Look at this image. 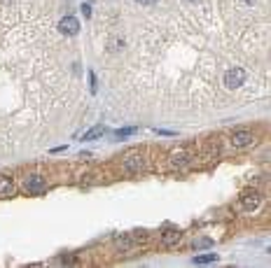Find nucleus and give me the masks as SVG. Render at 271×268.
<instances>
[{
	"label": "nucleus",
	"instance_id": "nucleus-5",
	"mask_svg": "<svg viewBox=\"0 0 271 268\" xmlns=\"http://www.w3.org/2000/svg\"><path fill=\"white\" fill-rule=\"evenodd\" d=\"M59 30H61L64 35H77L80 24H77V19L75 17H64L61 19V24H59Z\"/></svg>",
	"mask_w": 271,
	"mask_h": 268
},
{
	"label": "nucleus",
	"instance_id": "nucleus-14",
	"mask_svg": "<svg viewBox=\"0 0 271 268\" xmlns=\"http://www.w3.org/2000/svg\"><path fill=\"white\" fill-rule=\"evenodd\" d=\"M210 245H213V240H206V238L203 240H194V247H210Z\"/></svg>",
	"mask_w": 271,
	"mask_h": 268
},
{
	"label": "nucleus",
	"instance_id": "nucleus-8",
	"mask_svg": "<svg viewBox=\"0 0 271 268\" xmlns=\"http://www.w3.org/2000/svg\"><path fill=\"white\" fill-rule=\"evenodd\" d=\"M14 194V182L7 175H0V198H7Z\"/></svg>",
	"mask_w": 271,
	"mask_h": 268
},
{
	"label": "nucleus",
	"instance_id": "nucleus-10",
	"mask_svg": "<svg viewBox=\"0 0 271 268\" xmlns=\"http://www.w3.org/2000/svg\"><path fill=\"white\" fill-rule=\"evenodd\" d=\"M171 161H173V166H182V163L187 161V152H185V149H175V152L171 154Z\"/></svg>",
	"mask_w": 271,
	"mask_h": 268
},
{
	"label": "nucleus",
	"instance_id": "nucleus-11",
	"mask_svg": "<svg viewBox=\"0 0 271 268\" xmlns=\"http://www.w3.org/2000/svg\"><path fill=\"white\" fill-rule=\"evenodd\" d=\"M194 264H213L217 261V254H199V257H194Z\"/></svg>",
	"mask_w": 271,
	"mask_h": 268
},
{
	"label": "nucleus",
	"instance_id": "nucleus-4",
	"mask_svg": "<svg viewBox=\"0 0 271 268\" xmlns=\"http://www.w3.org/2000/svg\"><path fill=\"white\" fill-rule=\"evenodd\" d=\"M241 206H243L245 212H255L257 208L262 206V196L257 191H245L243 198H241Z\"/></svg>",
	"mask_w": 271,
	"mask_h": 268
},
{
	"label": "nucleus",
	"instance_id": "nucleus-16",
	"mask_svg": "<svg viewBox=\"0 0 271 268\" xmlns=\"http://www.w3.org/2000/svg\"><path fill=\"white\" fill-rule=\"evenodd\" d=\"M138 2H157V0H138Z\"/></svg>",
	"mask_w": 271,
	"mask_h": 268
},
{
	"label": "nucleus",
	"instance_id": "nucleus-9",
	"mask_svg": "<svg viewBox=\"0 0 271 268\" xmlns=\"http://www.w3.org/2000/svg\"><path fill=\"white\" fill-rule=\"evenodd\" d=\"M105 133V126H94L91 131H87V133L82 135V140L87 143V140H96V138H101V135Z\"/></svg>",
	"mask_w": 271,
	"mask_h": 268
},
{
	"label": "nucleus",
	"instance_id": "nucleus-7",
	"mask_svg": "<svg viewBox=\"0 0 271 268\" xmlns=\"http://www.w3.org/2000/svg\"><path fill=\"white\" fill-rule=\"evenodd\" d=\"M182 238V233L178 231V229H169V231L162 236V245L164 247H173V245H178Z\"/></svg>",
	"mask_w": 271,
	"mask_h": 268
},
{
	"label": "nucleus",
	"instance_id": "nucleus-13",
	"mask_svg": "<svg viewBox=\"0 0 271 268\" xmlns=\"http://www.w3.org/2000/svg\"><path fill=\"white\" fill-rule=\"evenodd\" d=\"M136 128H119V131H115V138L117 140H122V138H129V135H134Z\"/></svg>",
	"mask_w": 271,
	"mask_h": 268
},
{
	"label": "nucleus",
	"instance_id": "nucleus-3",
	"mask_svg": "<svg viewBox=\"0 0 271 268\" xmlns=\"http://www.w3.org/2000/svg\"><path fill=\"white\" fill-rule=\"evenodd\" d=\"M24 189H26L28 194H42L47 189V179L40 178V175H31V178H26V182H24Z\"/></svg>",
	"mask_w": 271,
	"mask_h": 268
},
{
	"label": "nucleus",
	"instance_id": "nucleus-12",
	"mask_svg": "<svg viewBox=\"0 0 271 268\" xmlns=\"http://www.w3.org/2000/svg\"><path fill=\"white\" fill-rule=\"evenodd\" d=\"M115 242H117L119 250H131V247H134V242H131V238H129V236H119Z\"/></svg>",
	"mask_w": 271,
	"mask_h": 268
},
{
	"label": "nucleus",
	"instance_id": "nucleus-6",
	"mask_svg": "<svg viewBox=\"0 0 271 268\" xmlns=\"http://www.w3.org/2000/svg\"><path fill=\"white\" fill-rule=\"evenodd\" d=\"M250 143H253V133L250 131H236L232 135V145L234 147H248Z\"/></svg>",
	"mask_w": 271,
	"mask_h": 268
},
{
	"label": "nucleus",
	"instance_id": "nucleus-2",
	"mask_svg": "<svg viewBox=\"0 0 271 268\" xmlns=\"http://www.w3.org/2000/svg\"><path fill=\"white\" fill-rule=\"evenodd\" d=\"M245 82V70L243 68H232V70H227L225 75V87L227 89H238V87H243Z\"/></svg>",
	"mask_w": 271,
	"mask_h": 268
},
{
	"label": "nucleus",
	"instance_id": "nucleus-15",
	"mask_svg": "<svg viewBox=\"0 0 271 268\" xmlns=\"http://www.w3.org/2000/svg\"><path fill=\"white\" fill-rule=\"evenodd\" d=\"M82 12H84V17H89V14H91V7H89V5H87V2L82 5Z\"/></svg>",
	"mask_w": 271,
	"mask_h": 268
},
{
	"label": "nucleus",
	"instance_id": "nucleus-1",
	"mask_svg": "<svg viewBox=\"0 0 271 268\" xmlns=\"http://www.w3.org/2000/svg\"><path fill=\"white\" fill-rule=\"evenodd\" d=\"M122 166L127 173H140L145 168V159L140 152H129L124 154V159H122Z\"/></svg>",
	"mask_w": 271,
	"mask_h": 268
}]
</instances>
